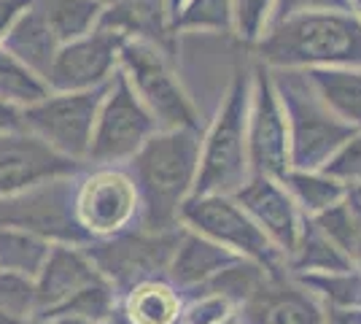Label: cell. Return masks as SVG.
<instances>
[{
	"label": "cell",
	"instance_id": "1",
	"mask_svg": "<svg viewBox=\"0 0 361 324\" xmlns=\"http://www.w3.org/2000/svg\"><path fill=\"white\" fill-rule=\"evenodd\" d=\"M200 140L195 130L154 133L135 155V176L146 198V227L170 232L178 208L195 186Z\"/></svg>",
	"mask_w": 361,
	"mask_h": 324
},
{
	"label": "cell",
	"instance_id": "2",
	"mask_svg": "<svg viewBox=\"0 0 361 324\" xmlns=\"http://www.w3.org/2000/svg\"><path fill=\"white\" fill-rule=\"evenodd\" d=\"M259 54L272 65H361V19L337 11L288 14L262 41Z\"/></svg>",
	"mask_w": 361,
	"mask_h": 324
},
{
	"label": "cell",
	"instance_id": "3",
	"mask_svg": "<svg viewBox=\"0 0 361 324\" xmlns=\"http://www.w3.org/2000/svg\"><path fill=\"white\" fill-rule=\"evenodd\" d=\"M119 71L146 106L154 124L167 130H195L197 114L192 100L180 90L178 78L167 68L159 47L140 38H124L119 49Z\"/></svg>",
	"mask_w": 361,
	"mask_h": 324
},
{
	"label": "cell",
	"instance_id": "4",
	"mask_svg": "<svg viewBox=\"0 0 361 324\" xmlns=\"http://www.w3.org/2000/svg\"><path fill=\"white\" fill-rule=\"evenodd\" d=\"M75 192L73 176H65L0 198V227L32 232L65 246L92 244V235L75 219Z\"/></svg>",
	"mask_w": 361,
	"mask_h": 324
},
{
	"label": "cell",
	"instance_id": "5",
	"mask_svg": "<svg viewBox=\"0 0 361 324\" xmlns=\"http://www.w3.org/2000/svg\"><path fill=\"white\" fill-rule=\"evenodd\" d=\"M106 87L87 92H49L35 106L19 111V127L44 140L49 149L68 160H87L97 111L106 97Z\"/></svg>",
	"mask_w": 361,
	"mask_h": 324
},
{
	"label": "cell",
	"instance_id": "6",
	"mask_svg": "<svg viewBox=\"0 0 361 324\" xmlns=\"http://www.w3.org/2000/svg\"><path fill=\"white\" fill-rule=\"evenodd\" d=\"M157 133L146 106L137 100L135 90L130 87L127 76L116 71L108 81L106 97L97 111V122L92 130V143L87 160L97 165H111L130 160L140 152V146Z\"/></svg>",
	"mask_w": 361,
	"mask_h": 324
},
{
	"label": "cell",
	"instance_id": "7",
	"mask_svg": "<svg viewBox=\"0 0 361 324\" xmlns=\"http://www.w3.org/2000/svg\"><path fill=\"white\" fill-rule=\"evenodd\" d=\"M281 92L286 100V114L291 119V160L297 168H316L329 160L345 140L356 136V127L331 116L329 108L313 95V87L300 73H281Z\"/></svg>",
	"mask_w": 361,
	"mask_h": 324
},
{
	"label": "cell",
	"instance_id": "8",
	"mask_svg": "<svg viewBox=\"0 0 361 324\" xmlns=\"http://www.w3.org/2000/svg\"><path fill=\"white\" fill-rule=\"evenodd\" d=\"M245 81L238 78L226 97L211 136L205 140L202 168L195 179V198L202 195H224L243 184L245 173Z\"/></svg>",
	"mask_w": 361,
	"mask_h": 324
},
{
	"label": "cell",
	"instance_id": "9",
	"mask_svg": "<svg viewBox=\"0 0 361 324\" xmlns=\"http://www.w3.org/2000/svg\"><path fill=\"white\" fill-rule=\"evenodd\" d=\"M178 244V232H119L87 244V257L108 284L140 287L162 273Z\"/></svg>",
	"mask_w": 361,
	"mask_h": 324
},
{
	"label": "cell",
	"instance_id": "10",
	"mask_svg": "<svg viewBox=\"0 0 361 324\" xmlns=\"http://www.w3.org/2000/svg\"><path fill=\"white\" fill-rule=\"evenodd\" d=\"M121 44L124 38L100 28L84 38L62 44L46 76L49 92H87L106 87L119 71Z\"/></svg>",
	"mask_w": 361,
	"mask_h": 324
},
{
	"label": "cell",
	"instance_id": "11",
	"mask_svg": "<svg viewBox=\"0 0 361 324\" xmlns=\"http://www.w3.org/2000/svg\"><path fill=\"white\" fill-rule=\"evenodd\" d=\"M178 216L192 224L197 235H205L216 244H224L238 251H245L259 263H275V248L264 230H259L243 208L235 200L224 195H202V198H189L178 208Z\"/></svg>",
	"mask_w": 361,
	"mask_h": 324
},
{
	"label": "cell",
	"instance_id": "12",
	"mask_svg": "<svg viewBox=\"0 0 361 324\" xmlns=\"http://www.w3.org/2000/svg\"><path fill=\"white\" fill-rule=\"evenodd\" d=\"M78 170L81 162L57 155L22 127L0 133V198L73 176Z\"/></svg>",
	"mask_w": 361,
	"mask_h": 324
},
{
	"label": "cell",
	"instance_id": "13",
	"mask_svg": "<svg viewBox=\"0 0 361 324\" xmlns=\"http://www.w3.org/2000/svg\"><path fill=\"white\" fill-rule=\"evenodd\" d=\"M137 208V189L130 176L119 170L92 173L75 192V219L92 235L119 232Z\"/></svg>",
	"mask_w": 361,
	"mask_h": 324
},
{
	"label": "cell",
	"instance_id": "14",
	"mask_svg": "<svg viewBox=\"0 0 361 324\" xmlns=\"http://www.w3.org/2000/svg\"><path fill=\"white\" fill-rule=\"evenodd\" d=\"M97 278H103L90 257L75 246L57 244L51 246L41 273L35 276V313H51L65 306L73 294L87 289Z\"/></svg>",
	"mask_w": 361,
	"mask_h": 324
},
{
	"label": "cell",
	"instance_id": "15",
	"mask_svg": "<svg viewBox=\"0 0 361 324\" xmlns=\"http://www.w3.org/2000/svg\"><path fill=\"white\" fill-rule=\"evenodd\" d=\"M238 203L267 230V238L283 251H297L300 246V224L294 205L281 186L267 176H256L251 184L238 189Z\"/></svg>",
	"mask_w": 361,
	"mask_h": 324
},
{
	"label": "cell",
	"instance_id": "16",
	"mask_svg": "<svg viewBox=\"0 0 361 324\" xmlns=\"http://www.w3.org/2000/svg\"><path fill=\"white\" fill-rule=\"evenodd\" d=\"M251 160L259 176H286V124L278 111L275 95L264 78H259L251 130Z\"/></svg>",
	"mask_w": 361,
	"mask_h": 324
},
{
	"label": "cell",
	"instance_id": "17",
	"mask_svg": "<svg viewBox=\"0 0 361 324\" xmlns=\"http://www.w3.org/2000/svg\"><path fill=\"white\" fill-rule=\"evenodd\" d=\"M0 49L16 57L22 65H27L35 76H41L46 81L60 44L49 30L44 14L38 8V0L11 25V30L6 32V38L0 41Z\"/></svg>",
	"mask_w": 361,
	"mask_h": 324
},
{
	"label": "cell",
	"instance_id": "18",
	"mask_svg": "<svg viewBox=\"0 0 361 324\" xmlns=\"http://www.w3.org/2000/svg\"><path fill=\"white\" fill-rule=\"evenodd\" d=\"M97 28L119 38H140L157 47L167 38V3L165 0H114L103 8Z\"/></svg>",
	"mask_w": 361,
	"mask_h": 324
},
{
	"label": "cell",
	"instance_id": "19",
	"mask_svg": "<svg viewBox=\"0 0 361 324\" xmlns=\"http://www.w3.org/2000/svg\"><path fill=\"white\" fill-rule=\"evenodd\" d=\"M229 265H235V257L226 248L197 235V232H180L167 270L176 284L192 287V284L211 281L216 273H221Z\"/></svg>",
	"mask_w": 361,
	"mask_h": 324
},
{
	"label": "cell",
	"instance_id": "20",
	"mask_svg": "<svg viewBox=\"0 0 361 324\" xmlns=\"http://www.w3.org/2000/svg\"><path fill=\"white\" fill-rule=\"evenodd\" d=\"M251 324H324L316 303L294 287H270L262 284L248 300Z\"/></svg>",
	"mask_w": 361,
	"mask_h": 324
},
{
	"label": "cell",
	"instance_id": "21",
	"mask_svg": "<svg viewBox=\"0 0 361 324\" xmlns=\"http://www.w3.org/2000/svg\"><path fill=\"white\" fill-rule=\"evenodd\" d=\"M46 25L57 44H71L97 30L106 3L103 0H38Z\"/></svg>",
	"mask_w": 361,
	"mask_h": 324
},
{
	"label": "cell",
	"instance_id": "22",
	"mask_svg": "<svg viewBox=\"0 0 361 324\" xmlns=\"http://www.w3.org/2000/svg\"><path fill=\"white\" fill-rule=\"evenodd\" d=\"M318 100L350 127H361V73L353 71H313L307 73Z\"/></svg>",
	"mask_w": 361,
	"mask_h": 324
},
{
	"label": "cell",
	"instance_id": "23",
	"mask_svg": "<svg viewBox=\"0 0 361 324\" xmlns=\"http://www.w3.org/2000/svg\"><path fill=\"white\" fill-rule=\"evenodd\" d=\"M49 251H51V244L32 232L0 227V270L6 273H19L35 281Z\"/></svg>",
	"mask_w": 361,
	"mask_h": 324
},
{
	"label": "cell",
	"instance_id": "24",
	"mask_svg": "<svg viewBox=\"0 0 361 324\" xmlns=\"http://www.w3.org/2000/svg\"><path fill=\"white\" fill-rule=\"evenodd\" d=\"M46 95L49 87L44 78L35 76L27 65H22L16 57L0 49V103L22 111L44 100Z\"/></svg>",
	"mask_w": 361,
	"mask_h": 324
},
{
	"label": "cell",
	"instance_id": "25",
	"mask_svg": "<svg viewBox=\"0 0 361 324\" xmlns=\"http://www.w3.org/2000/svg\"><path fill=\"white\" fill-rule=\"evenodd\" d=\"M316 227L331 241L348 263H361V208L359 203H334L316 219Z\"/></svg>",
	"mask_w": 361,
	"mask_h": 324
},
{
	"label": "cell",
	"instance_id": "26",
	"mask_svg": "<svg viewBox=\"0 0 361 324\" xmlns=\"http://www.w3.org/2000/svg\"><path fill=\"white\" fill-rule=\"evenodd\" d=\"M127 313L133 324H173L178 313V297L162 284H140L130 294Z\"/></svg>",
	"mask_w": 361,
	"mask_h": 324
},
{
	"label": "cell",
	"instance_id": "27",
	"mask_svg": "<svg viewBox=\"0 0 361 324\" xmlns=\"http://www.w3.org/2000/svg\"><path fill=\"white\" fill-rule=\"evenodd\" d=\"M283 184L294 195V200H300L307 211H326L345 195L337 179H324L310 173H286Z\"/></svg>",
	"mask_w": 361,
	"mask_h": 324
},
{
	"label": "cell",
	"instance_id": "28",
	"mask_svg": "<svg viewBox=\"0 0 361 324\" xmlns=\"http://www.w3.org/2000/svg\"><path fill=\"white\" fill-rule=\"evenodd\" d=\"M114 313V289L106 278H97L87 289L73 294L65 306L51 311L49 316H78L87 322H106Z\"/></svg>",
	"mask_w": 361,
	"mask_h": 324
},
{
	"label": "cell",
	"instance_id": "29",
	"mask_svg": "<svg viewBox=\"0 0 361 324\" xmlns=\"http://www.w3.org/2000/svg\"><path fill=\"white\" fill-rule=\"evenodd\" d=\"M229 0H186L173 22L180 30H224L229 28Z\"/></svg>",
	"mask_w": 361,
	"mask_h": 324
},
{
	"label": "cell",
	"instance_id": "30",
	"mask_svg": "<svg viewBox=\"0 0 361 324\" xmlns=\"http://www.w3.org/2000/svg\"><path fill=\"white\" fill-rule=\"evenodd\" d=\"M264 284V278L254 265H229L221 273H216L211 281H205L208 292L221 294V297H238V300H251L254 292Z\"/></svg>",
	"mask_w": 361,
	"mask_h": 324
},
{
	"label": "cell",
	"instance_id": "31",
	"mask_svg": "<svg viewBox=\"0 0 361 324\" xmlns=\"http://www.w3.org/2000/svg\"><path fill=\"white\" fill-rule=\"evenodd\" d=\"M297 248H300V260H297L300 268H316V270H324V273L348 270V260L331 246V241L318 227H310L307 235H305V244Z\"/></svg>",
	"mask_w": 361,
	"mask_h": 324
},
{
	"label": "cell",
	"instance_id": "32",
	"mask_svg": "<svg viewBox=\"0 0 361 324\" xmlns=\"http://www.w3.org/2000/svg\"><path fill=\"white\" fill-rule=\"evenodd\" d=\"M0 313H11L19 319L35 313V281L0 270Z\"/></svg>",
	"mask_w": 361,
	"mask_h": 324
},
{
	"label": "cell",
	"instance_id": "33",
	"mask_svg": "<svg viewBox=\"0 0 361 324\" xmlns=\"http://www.w3.org/2000/svg\"><path fill=\"white\" fill-rule=\"evenodd\" d=\"M329 179H343V181H361V136L350 138L343 152H337L334 160L326 162Z\"/></svg>",
	"mask_w": 361,
	"mask_h": 324
},
{
	"label": "cell",
	"instance_id": "34",
	"mask_svg": "<svg viewBox=\"0 0 361 324\" xmlns=\"http://www.w3.org/2000/svg\"><path fill=\"white\" fill-rule=\"evenodd\" d=\"M270 0H238V25L243 38H256L262 32Z\"/></svg>",
	"mask_w": 361,
	"mask_h": 324
},
{
	"label": "cell",
	"instance_id": "35",
	"mask_svg": "<svg viewBox=\"0 0 361 324\" xmlns=\"http://www.w3.org/2000/svg\"><path fill=\"white\" fill-rule=\"evenodd\" d=\"M35 0H0V41L6 38V32L11 30L19 16L30 8Z\"/></svg>",
	"mask_w": 361,
	"mask_h": 324
},
{
	"label": "cell",
	"instance_id": "36",
	"mask_svg": "<svg viewBox=\"0 0 361 324\" xmlns=\"http://www.w3.org/2000/svg\"><path fill=\"white\" fill-rule=\"evenodd\" d=\"M14 127H19V111L0 103V133H6V130H14Z\"/></svg>",
	"mask_w": 361,
	"mask_h": 324
},
{
	"label": "cell",
	"instance_id": "37",
	"mask_svg": "<svg viewBox=\"0 0 361 324\" xmlns=\"http://www.w3.org/2000/svg\"><path fill=\"white\" fill-rule=\"evenodd\" d=\"M318 3H343V0H283V11L288 16L291 8H297V6H318Z\"/></svg>",
	"mask_w": 361,
	"mask_h": 324
},
{
	"label": "cell",
	"instance_id": "38",
	"mask_svg": "<svg viewBox=\"0 0 361 324\" xmlns=\"http://www.w3.org/2000/svg\"><path fill=\"white\" fill-rule=\"evenodd\" d=\"M54 324H92V322L78 319V316H54Z\"/></svg>",
	"mask_w": 361,
	"mask_h": 324
},
{
	"label": "cell",
	"instance_id": "39",
	"mask_svg": "<svg viewBox=\"0 0 361 324\" xmlns=\"http://www.w3.org/2000/svg\"><path fill=\"white\" fill-rule=\"evenodd\" d=\"M0 324H27V322L19 319V316H11V313H0Z\"/></svg>",
	"mask_w": 361,
	"mask_h": 324
},
{
	"label": "cell",
	"instance_id": "40",
	"mask_svg": "<svg viewBox=\"0 0 361 324\" xmlns=\"http://www.w3.org/2000/svg\"><path fill=\"white\" fill-rule=\"evenodd\" d=\"M165 3H167V14L176 16V14H178V8L186 3V0H165Z\"/></svg>",
	"mask_w": 361,
	"mask_h": 324
},
{
	"label": "cell",
	"instance_id": "41",
	"mask_svg": "<svg viewBox=\"0 0 361 324\" xmlns=\"http://www.w3.org/2000/svg\"><path fill=\"white\" fill-rule=\"evenodd\" d=\"M100 324H121V319H114V316H111V319H106V322H100Z\"/></svg>",
	"mask_w": 361,
	"mask_h": 324
},
{
	"label": "cell",
	"instance_id": "42",
	"mask_svg": "<svg viewBox=\"0 0 361 324\" xmlns=\"http://www.w3.org/2000/svg\"><path fill=\"white\" fill-rule=\"evenodd\" d=\"M216 324H238V322H235V319H226V322L221 319V322H216Z\"/></svg>",
	"mask_w": 361,
	"mask_h": 324
},
{
	"label": "cell",
	"instance_id": "43",
	"mask_svg": "<svg viewBox=\"0 0 361 324\" xmlns=\"http://www.w3.org/2000/svg\"><path fill=\"white\" fill-rule=\"evenodd\" d=\"M356 195H359V198H361V186H359V189H356Z\"/></svg>",
	"mask_w": 361,
	"mask_h": 324
},
{
	"label": "cell",
	"instance_id": "44",
	"mask_svg": "<svg viewBox=\"0 0 361 324\" xmlns=\"http://www.w3.org/2000/svg\"><path fill=\"white\" fill-rule=\"evenodd\" d=\"M27 324H44V322H27Z\"/></svg>",
	"mask_w": 361,
	"mask_h": 324
},
{
	"label": "cell",
	"instance_id": "45",
	"mask_svg": "<svg viewBox=\"0 0 361 324\" xmlns=\"http://www.w3.org/2000/svg\"><path fill=\"white\" fill-rule=\"evenodd\" d=\"M121 324H127V322H121Z\"/></svg>",
	"mask_w": 361,
	"mask_h": 324
}]
</instances>
